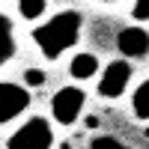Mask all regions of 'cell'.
I'll use <instances>...</instances> for the list:
<instances>
[{"instance_id":"cell-2","label":"cell","mask_w":149,"mask_h":149,"mask_svg":"<svg viewBox=\"0 0 149 149\" xmlns=\"http://www.w3.org/2000/svg\"><path fill=\"white\" fill-rule=\"evenodd\" d=\"M51 146H54V128L45 116H30L6 140V149H51Z\"/></svg>"},{"instance_id":"cell-11","label":"cell","mask_w":149,"mask_h":149,"mask_svg":"<svg viewBox=\"0 0 149 149\" xmlns=\"http://www.w3.org/2000/svg\"><path fill=\"white\" fill-rule=\"evenodd\" d=\"M90 149H131V146L122 143V140H116L113 134H98V137L90 140Z\"/></svg>"},{"instance_id":"cell-7","label":"cell","mask_w":149,"mask_h":149,"mask_svg":"<svg viewBox=\"0 0 149 149\" xmlns=\"http://www.w3.org/2000/svg\"><path fill=\"white\" fill-rule=\"evenodd\" d=\"M18 51V42H15V27H12V18L0 12V69H3Z\"/></svg>"},{"instance_id":"cell-14","label":"cell","mask_w":149,"mask_h":149,"mask_svg":"<svg viewBox=\"0 0 149 149\" xmlns=\"http://www.w3.org/2000/svg\"><path fill=\"white\" fill-rule=\"evenodd\" d=\"M86 128H98V116H86Z\"/></svg>"},{"instance_id":"cell-4","label":"cell","mask_w":149,"mask_h":149,"mask_svg":"<svg viewBox=\"0 0 149 149\" xmlns=\"http://www.w3.org/2000/svg\"><path fill=\"white\" fill-rule=\"evenodd\" d=\"M30 107V90L15 81H0V125L12 122Z\"/></svg>"},{"instance_id":"cell-13","label":"cell","mask_w":149,"mask_h":149,"mask_svg":"<svg viewBox=\"0 0 149 149\" xmlns=\"http://www.w3.org/2000/svg\"><path fill=\"white\" fill-rule=\"evenodd\" d=\"M146 15H149V12H146L143 3H134V6H131V18H134V21H146Z\"/></svg>"},{"instance_id":"cell-9","label":"cell","mask_w":149,"mask_h":149,"mask_svg":"<svg viewBox=\"0 0 149 149\" xmlns=\"http://www.w3.org/2000/svg\"><path fill=\"white\" fill-rule=\"evenodd\" d=\"M131 110H134V116H137L140 122L149 119V81H143L137 90H134V95H131Z\"/></svg>"},{"instance_id":"cell-1","label":"cell","mask_w":149,"mask_h":149,"mask_svg":"<svg viewBox=\"0 0 149 149\" xmlns=\"http://www.w3.org/2000/svg\"><path fill=\"white\" fill-rule=\"evenodd\" d=\"M81 27H84V15L74 9H66V12H57L54 18H48L42 27H36L33 42L48 60H57V57H63V51L78 45Z\"/></svg>"},{"instance_id":"cell-5","label":"cell","mask_w":149,"mask_h":149,"mask_svg":"<svg viewBox=\"0 0 149 149\" xmlns=\"http://www.w3.org/2000/svg\"><path fill=\"white\" fill-rule=\"evenodd\" d=\"M131 63L128 60H110L102 72V81H98V95L102 98H119L122 93L128 90L131 81Z\"/></svg>"},{"instance_id":"cell-12","label":"cell","mask_w":149,"mask_h":149,"mask_svg":"<svg viewBox=\"0 0 149 149\" xmlns=\"http://www.w3.org/2000/svg\"><path fill=\"white\" fill-rule=\"evenodd\" d=\"M48 78H45V72L42 69H27L24 72V86H42Z\"/></svg>"},{"instance_id":"cell-8","label":"cell","mask_w":149,"mask_h":149,"mask_svg":"<svg viewBox=\"0 0 149 149\" xmlns=\"http://www.w3.org/2000/svg\"><path fill=\"white\" fill-rule=\"evenodd\" d=\"M95 72H98V57L90 54V51L74 54V57H72V63H69V74H72L74 81H86V78H93Z\"/></svg>"},{"instance_id":"cell-6","label":"cell","mask_w":149,"mask_h":149,"mask_svg":"<svg viewBox=\"0 0 149 149\" xmlns=\"http://www.w3.org/2000/svg\"><path fill=\"white\" fill-rule=\"evenodd\" d=\"M116 48L122 57H146L149 51V36L143 27H125L116 36Z\"/></svg>"},{"instance_id":"cell-3","label":"cell","mask_w":149,"mask_h":149,"mask_svg":"<svg viewBox=\"0 0 149 149\" xmlns=\"http://www.w3.org/2000/svg\"><path fill=\"white\" fill-rule=\"evenodd\" d=\"M84 104H86V93L81 86H60L51 98V116H54V122L69 128V125L78 122Z\"/></svg>"},{"instance_id":"cell-10","label":"cell","mask_w":149,"mask_h":149,"mask_svg":"<svg viewBox=\"0 0 149 149\" xmlns=\"http://www.w3.org/2000/svg\"><path fill=\"white\" fill-rule=\"evenodd\" d=\"M45 9H48V3H45V0H21V3H18L21 18H27V21L42 18V15H45Z\"/></svg>"}]
</instances>
